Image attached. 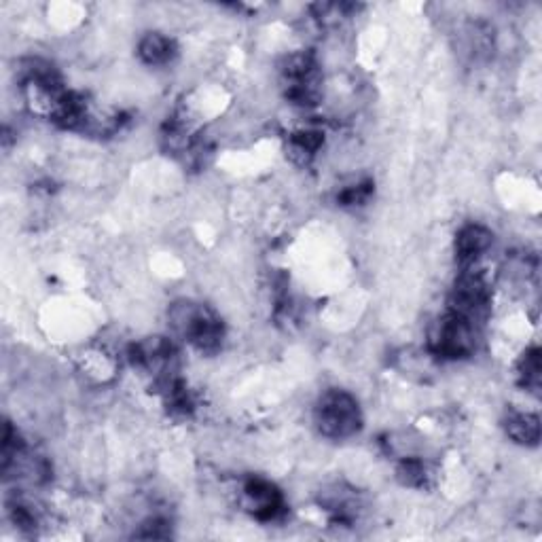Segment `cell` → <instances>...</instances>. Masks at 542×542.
<instances>
[{
    "label": "cell",
    "instance_id": "8992f818",
    "mask_svg": "<svg viewBox=\"0 0 542 542\" xmlns=\"http://www.w3.org/2000/svg\"><path fill=\"white\" fill-rule=\"evenodd\" d=\"M517 377H519V384L523 390L538 396V390H540V350L536 346L526 348V352L519 356Z\"/></svg>",
    "mask_w": 542,
    "mask_h": 542
},
{
    "label": "cell",
    "instance_id": "7a4b0ae2",
    "mask_svg": "<svg viewBox=\"0 0 542 542\" xmlns=\"http://www.w3.org/2000/svg\"><path fill=\"white\" fill-rule=\"evenodd\" d=\"M242 494L248 504V509L252 517L269 523V521H278L286 513V500L278 487L263 479V477H250L242 485Z\"/></svg>",
    "mask_w": 542,
    "mask_h": 542
},
{
    "label": "cell",
    "instance_id": "5b68a950",
    "mask_svg": "<svg viewBox=\"0 0 542 542\" xmlns=\"http://www.w3.org/2000/svg\"><path fill=\"white\" fill-rule=\"evenodd\" d=\"M507 437L523 447H538L540 443V418L534 411H511L504 420Z\"/></svg>",
    "mask_w": 542,
    "mask_h": 542
},
{
    "label": "cell",
    "instance_id": "6da1fadb",
    "mask_svg": "<svg viewBox=\"0 0 542 542\" xmlns=\"http://www.w3.org/2000/svg\"><path fill=\"white\" fill-rule=\"evenodd\" d=\"M314 422L322 437L343 441L358 435L363 428V411L358 399L348 390L333 388L324 392L314 407Z\"/></svg>",
    "mask_w": 542,
    "mask_h": 542
},
{
    "label": "cell",
    "instance_id": "277c9868",
    "mask_svg": "<svg viewBox=\"0 0 542 542\" xmlns=\"http://www.w3.org/2000/svg\"><path fill=\"white\" fill-rule=\"evenodd\" d=\"M136 53L142 60V64L161 68V66H170L174 62V58L178 56V47L170 34L151 30L140 36Z\"/></svg>",
    "mask_w": 542,
    "mask_h": 542
},
{
    "label": "cell",
    "instance_id": "3957f363",
    "mask_svg": "<svg viewBox=\"0 0 542 542\" xmlns=\"http://www.w3.org/2000/svg\"><path fill=\"white\" fill-rule=\"evenodd\" d=\"M494 246V231L481 223L464 225L456 236V261L460 267L481 263L483 257Z\"/></svg>",
    "mask_w": 542,
    "mask_h": 542
}]
</instances>
